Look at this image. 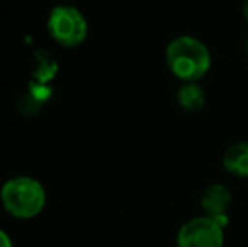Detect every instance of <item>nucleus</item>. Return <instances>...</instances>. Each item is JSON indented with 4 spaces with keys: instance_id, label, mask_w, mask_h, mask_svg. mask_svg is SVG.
<instances>
[{
    "instance_id": "3",
    "label": "nucleus",
    "mask_w": 248,
    "mask_h": 247,
    "mask_svg": "<svg viewBox=\"0 0 248 247\" xmlns=\"http://www.w3.org/2000/svg\"><path fill=\"white\" fill-rule=\"evenodd\" d=\"M47 29L58 44L64 48H76L88 37V20L78 7L58 5L51 10Z\"/></svg>"
},
{
    "instance_id": "2",
    "label": "nucleus",
    "mask_w": 248,
    "mask_h": 247,
    "mask_svg": "<svg viewBox=\"0 0 248 247\" xmlns=\"http://www.w3.org/2000/svg\"><path fill=\"white\" fill-rule=\"evenodd\" d=\"M3 210L14 218L31 220L41 215L46 207V190L43 183L31 176H16L3 183L0 190Z\"/></svg>"
},
{
    "instance_id": "1",
    "label": "nucleus",
    "mask_w": 248,
    "mask_h": 247,
    "mask_svg": "<svg viewBox=\"0 0 248 247\" xmlns=\"http://www.w3.org/2000/svg\"><path fill=\"white\" fill-rule=\"evenodd\" d=\"M166 65L181 83H199L213 65L211 51L204 41L191 34H179L166 46Z\"/></svg>"
},
{
    "instance_id": "8",
    "label": "nucleus",
    "mask_w": 248,
    "mask_h": 247,
    "mask_svg": "<svg viewBox=\"0 0 248 247\" xmlns=\"http://www.w3.org/2000/svg\"><path fill=\"white\" fill-rule=\"evenodd\" d=\"M0 247H14V242L10 235L3 229H0Z\"/></svg>"
},
{
    "instance_id": "4",
    "label": "nucleus",
    "mask_w": 248,
    "mask_h": 247,
    "mask_svg": "<svg viewBox=\"0 0 248 247\" xmlns=\"http://www.w3.org/2000/svg\"><path fill=\"white\" fill-rule=\"evenodd\" d=\"M177 247H223L225 227L208 215H196L179 227L176 235Z\"/></svg>"
},
{
    "instance_id": "5",
    "label": "nucleus",
    "mask_w": 248,
    "mask_h": 247,
    "mask_svg": "<svg viewBox=\"0 0 248 247\" xmlns=\"http://www.w3.org/2000/svg\"><path fill=\"white\" fill-rule=\"evenodd\" d=\"M232 201L233 195L228 188L221 183H213L202 190L201 197H199V207H201L202 214L218 220L226 229L230 222L228 212L232 207Z\"/></svg>"
},
{
    "instance_id": "10",
    "label": "nucleus",
    "mask_w": 248,
    "mask_h": 247,
    "mask_svg": "<svg viewBox=\"0 0 248 247\" xmlns=\"http://www.w3.org/2000/svg\"><path fill=\"white\" fill-rule=\"evenodd\" d=\"M247 49H248V46H247Z\"/></svg>"
},
{
    "instance_id": "7",
    "label": "nucleus",
    "mask_w": 248,
    "mask_h": 247,
    "mask_svg": "<svg viewBox=\"0 0 248 247\" xmlns=\"http://www.w3.org/2000/svg\"><path fill=\"white\" fill-rule=\"evenodd\" d=\"M177 103L186 112H199L206 103L204 90L199 83H183L177 90Z\"/></svg>"
},
{
    "instance_id": "6",
    "label": "nucleus",
    "mask_w": 248,
    "mask_h": 247,
    "mask_svg": "<svg viewBox=\"0 0 248 247\" xmlns=\"http://www.w3.org/2000/svg\"><path fill=\"white\" fill-rule=\"evenodd\" d=\"M221 165L225 171L236 178H248V141H238L223 152Z\"/></svg>"
},
{
    "instance_id": "9",
    "label": "nucleus",
    "mask_w": 248,
    "mask_h": 247,
    "mask_svg": "<svg viewBox=\"0 0 248 247\" xmlns=\"http://www.w3.org/2000/svg\"><path fill=\"white\" fill-rule=\"evenodd\" d=\"M242 14H243V19H245V20H247V24H248V0H243Z\"/></svg>"
}]
</instances>
